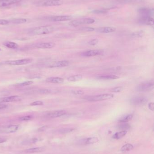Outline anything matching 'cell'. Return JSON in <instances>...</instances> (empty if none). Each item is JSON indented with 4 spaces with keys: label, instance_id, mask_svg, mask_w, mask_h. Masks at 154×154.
Listing matches in <instances>:
<instances>
[{
    "label": "cell",
    "instance_id": "9",
    "mask_svg": "<svg viewBox=\"0 0 154 154\" xmlns=\"http://www.w3.org/2000/svg\"><path fill=\"white\" fill-rule=\"evenodd\" d=\"M19 128V126L17 125H9V126L2 127L0 128V132L6 133V134H10L15 132L17 131Z\"/></svg>",
    "mask_w": 154,
    "mask_h": 154
},
{
    "label": "cell",
    "instance_id": "6",
    "mask_svg": "<svg viewBox=\"0 0 154 154\" xmlns=\"http://www.w3.org/2000/svg\"><path fill=\"white\" fill-rule=\"evenodd\" d=\"M33 61L32 59H24L22 60H17V61H6L4 62L5 64H9L12 65H21L28 64L31 63Z\"/></svg>",
    "mask_w": 154,
    "mask_h": 154
},
{
    "label": "cell",
    "instance_id": "19",
    "mask_svg": "<svg viewBox=\"0 0 154 154\" xmlns=\"http://www.w3.org/2000/svg\"><path fill=\"white\" fill-rule=\"evenodd\" d=\"M153 10L147 8H141L138 10V12L141 16H151L153 12Z\"/></svg>",
    "mask_w": 154,
    "mask_h": 154
},
{
    "label": "cell",
    "instance_id": "39",
    "mask_svg": "<svg viewBox=\"0 0 154 154\" xmlns=\"http://www.w3.org/2000/svg\"><path fill=\"white\" fill-rule=\"evenodd\" d=\"M39 92L42 94H48L50 93L51 91L48 89H42L39 90Z\"/></svg>",
    "mask_w": 154,
    "mask_h": 154
},
{
    "label": "cell",
    "instance_id": "16",
    "mask_svg": "<svg viewBox=\"0 0 154 154\" xmlns=\"http://www.w3.org/2000/svg\"><path fill=\"white\" fill-rule=\"evenodd\" d=\"M96 31L100 33H111L114 32L116 28L113 27H104L96 29Z\"/></svg>",
    "mask_w": 154,
    "mask_h": 154
},
{
    "label": "cell",
    "instance_id": "42",
    "mask_svg": "<svg viewBox=\"0 0 154 154\" xmlns=\"http://www.w3.org/2000/svg\"><path fill=\"white\" fill-rule=\"evenodd\" d=\"M143 34H144V32L142 31H141L138 32H137L135 34H134V36H135L141 37L143 35Z\"/></svg>",
    "mask_w": 154,
    "mask_h": 154
},
{
    "label": "cell",
    "instance_id": "44",
    "mask_svg": "<svg viewBox=\"0 0 154 154\" xmlns=\"http://www.w3.org/2000/svg\"><path fill=\"white\" fill-rule=\"evenodd\" d=\"M47 128V126H43V127H41V128H39V129H38V131L39 132H42V131H44L45 130H46V128Z\"/></svg>",
    "mask_w": 154,
    "mask_h": 154
},
{
    "label": "cell",
    "instance_id": "24",
    "mask_svg": "<svg viewBox=\"0 0 154 154\" xmlns=\"http://www.w3.org/2000/svg\"><path fill=\"white\" fill-rule=\"evenodd\" d=\"M127 134V131L126 130L122 131L119 132H116V134L113 135V138L114 139H119L124 137Z\"/></svg>",
    "mask_w": 154,
    "mask_h": 154
},
{
    "label": "cell",
    "instance_id": "23",
    "mask_svg": "<svg viewBox=\"0 0 154 154\" xmlns=\"http://www.w3.org/2000/svg\"><path fill=\"white\" fill-rule=\"evenodd\" d=\"M98 79L103 80H114L119 78V77L116 75H102L97 77Z\"/></svg>",
    "mask_w": 154,
    "mask_h": 154
},
{
    "label": "cell",
    "instance_id": "17",
    "mask_svg": "<svg viewBox=\"0 0 154 154\" xmlns=\"http://www.w3.org/2000/svg\"><path fill=\"white\" fill-rule=\"evenodd\" d=\"M69 64V62L67 61H61L55 62L53 64L50 65L51 68L63 67L67 66Z\"/></svg>",
    "mask_w": 154,
    "mask_h": 154
},
{
    "label": "cell",
    "instance_id": "27",
    "mask_svg": "<svg viewBox=\"0 0 154 154\" xmlns=\"http://www.w3.org/2000/svg\"><path fill=\"white\" fill-rule=\"evenodd\" d=\"M134 148V145L128 143V144L124 145L122 147L121 151L122 152H128V151H129L132 150Z\"/></svg>",
    "mask_w": 154,
    "mask_h": 154
},
{
    "label": "cell",
    "instance_id": "35",
    "mask_svg": "<svg viewBox=\"0 0 154 154\" xmlns=\"http://www.w3.org/2000/svg\"><path fill=\"white\" fill-rule=\"evenodd\" d=\"M72 93L76 95H82L84 94V91L81 90H77V91H72Z\"/></svg>",
    "mask_w": 154,
    "mask_h": 154
},
{
    "label": "cell",
    "instance_id": "13",
    "mask_svg": "<svg viewBox=\"0 0 154 154\" xmlns=\"http://www.w3.org/2000/svg\"><path fill=\"white\" fill-rule=\"evenodd\" d=\"M72 17L70 15H60L56 16L52 18L51 20L54 22H61L65 21L70 20H71Z\"/></svg>",
    "mask_w": 154,
    "mask_h": 154
},
{
    "label": "cell",
    "instance_id": "21",
    "mask_svg": "<svg viewBox=\"0 0 154 154\" xmlns=\"http://www.w3.org/2000/svg\"><path fill=\"white\" fill-rule=\"evenodd\" d=\"M46 150L45 147H38L31 148L25 150V152L27 153H38L43 152Z\"/></svg>",
    "mask_w": 154,
    "mask_h": 154
},
{
    "label": "cell",
    "instance_id": "7",
    "mask_svg": "<svg viewBox=\"0 0 154 154\" xmlns=\"http://www.w3.org/2000/svg\"><path fill=\"white\" fill-rule=\"evenodd\" d=\"M138 22L140 24L153 26L154 18L151 16H141L138 20Z\"/></svg>",
    "mask_w": 154,
    "mask_h": 154
},
{
    "label": "cell",
    "instance_id": "40",
    "mask_svg": "<svg viewBox=\"0 0 154 154\" xmlns=\"http://www.w3.org/2000/svg\"><path fill=\"white\" fill-rule=\"evenodd\" d=\"M33 84V81H29L26 82H24V83H22V84H20L19 85L21 86H26L30 85L32 84Z\"/></svg>",
    "mask_w": 154,
    "mask_h": 154
},
{
    "label": "cell",
    "instance_id": "2",
    "mask_svg": "<svg viewBox=\"0 0 154 154\" xmlns=\"http://www.w3.org/2000/svg\"><path fill=\"white\" fill-rule=\"evenodd\" d=\"M114 95L113 94L107 93L103 94L98 95H93V96H88L85 97V100L90 101H105V100H110L114 98Z\"/></svg>",
    "mask_w": 154,
    "mask_h": 154
},
{
    "label": "cell",
    "instance_id": "31",
    "mask_svg": "<svg viewBox=\"0 0 154 154\" xmlns=\"http://www.w3.org/2000/svg\"><path fill=\"white\" fill-rule=\"evenodd\" d=\"M108 11L107 10H94L93 11V13H95V14H105V13H107Z\"/></svg>",
    "mask_w": 154,
    "mask_h": 154
},
{
    "label": "cell",
    "instance_id": "10",
    "mask_svg": "<svg viewBox=\"0 0 154 154\" xmlns=\"http://www.w3.org/2000/svg\"><path fill=\"white\" fill-rule=\"evenodd\" d=\"M21 100H22V98L20 96L13 95V96H11V97H6L0 98V103L19 101H21Z\"/></svg>",
    "mask_w": 154,
    "mask_h": 154
},
{
    "label": "cell",
    "instance_id": "12",
    "mask_svg": "<svg viewBox=\"0 0 154 154\" xmlns=\"http://www.w3.org/2000/svg\"><path fill=\"white\" fill-rule=\"evenodd\" d=\"M20 1L21 0H0V7H9Z\"/></svg>",
    "mask_w": 154,
    "mask_h": 154
},
{
    "label": "cell",
    "instance_id": "15",
    "mask_svg": "<svg viewBox=\"0 0 154 154\" xmlns=\"http://www.w3.org/2000/svg\"><path fill=\"white\" fill-rule=\"evenodd\" d=\"M55 43L53 42H41L35 45V47L38 48L42 49H49L54 47Z\"/></svg>",
    "mask_w": 154,
    "mask_h": 154
},
{
    "label": "cell",
    "instance_id": "34",
    "mask_svg": "<svg viewBox=\"0 0 154 154\" xmlns=\"http://www.w3.org/2000/svg\"><path fill=\"white\" fill-rule=\"evenodd\" d=\"M44 105V103L42 101H36L34 102H32L30 105L31 106H36V105Z\"/></svg>",
    "mask_w": 154,
    "mask_h": 154
},
{
    "label": "cell",
    "instance_id": "8",
    "mask_svg": "<svg viewBox=\"0 0 154 154\" xmlns=\"http://www.w3.org/2000/svg\"><path fill=\"white\" fill-rule=\"evenodd\" d=\"M63 4L62 0H45L42 1L40 4L44 7H54L61 6Z\"/></svg>",
    "mask_w": 154,
    "mask_h": 154
},
{
    "label": "cell",
    "instance_id": "43",
    "mask_svg": "<svg viewBox=\"0 0 154 154\" xmlns=\"http://www.w3.org/2000/svg\"><path fill=\"white\" fill-rule=\"evenodd\" d=\"M7 107V105L3 104L2 103H0V110L6 109Z\"/></svg>",
    "mask_w": 154,
    "mask_h": 154
},
{
    "label": "cell",
    "instance_id": "1",
    "mask_svg": "<svg viewBox=\"0 0 154 154\" xmlns=\"http://www.w3.org/2000/svg\"><path fill=\"white\" fill-rule=\"evenodd\" d=\"M54 28L51 26H42L32 28L29 33L34 35H45L54 32Z\"/></svg>",
    "mask_w": 154,
    "mask_h": 154
},
{
    "label": "cell",
    "instance_id": "4",
    "mask_svg": "<svg viewBox=\"0 0 154 154\" xmlns=\"http://www.w3.org/2000/svg\"><path fill=\"white\" fill-rule=\"evenodd\" d=\"M95 20L93 18H81L70 21L69 25L73 27H78L82 24H90L95 23Z\"/></svg>",
    "mask_w": 154,
    "mask_h": 154
},
{
    "label": "cell",
    "instance_id": "41",
    "mask_svg": "<svg viewBox=\"0 0 154 154\" xmlns=\"http://www.w3.org/2000/svg\"><path fill=\"white\" fill-rule=\"evenodd\" d=\"M149 109L150 110L152 111H154V104L153 102H151L149 103L148 104Z\"/></svg>",
    "mask_w": 154,
    "mask_h": 154
},
{
    "label": "cell",
    "instance_id": "45",
    "mask_svg": "<svg viewBox=\"0 0 154 154\" xmlns=\"http://www.w3.org/2000/svg\"><path fill=\"white\" fill-rule=\"evenodd\" d=\"M7 141V139H6V138H0V144H1V143H4V142H6Z\"/></svg>",
    "mask_w": 154,
    "mask_h": 154
},
{
    "label": "cell",
    "instance_id": "22",
    "mask_svg": "<svg viewBox=\"0 0 154 154\" xmlns=\"http://www.w3.org/2000/svg\"><path fill=\"white\" fill-rule=\"evenodd\" d=\"M82 78H83V77L81 74H77V75L70 76V77L68 78L67 80L69 82L80 81L81 80H82Z\"/></svg>",
    "mask_w": 154,
    "mask_h": 154
},
{
    "label": "cell",
    "instance_id": "11",
    "mask_svg": "<svg viewBox=\"0 0 154 154\" xmlns=\"http://www.w3.org/2000/svg\"><path fill=\"white\" fill-rule=\"evenodd\" d=\"M103 51L100 50H90L88 51H85L81 53V55L83 57H95L96 55H100Z\"/></svg>",
    "mask_w": 154,
    "mask_h": 154
},
{
    "label": "cell",
    "instance_id": "3",
    "mask_svg": "<svg viewBox=\"0 0 154 154\" xmlns=\"http://www.w3.org/2000/svg\"><path fill=\"white\" fill-rule=\"evenodd\" d=\"M154 84L153 81L145 82L139 84L136 90L140 92H145L151 91L154 89Z\"/></svg>",
    "mask_w": 154,
    "mask_h": 154
},
{
    "label": "cell",
    "instance_id": "18",
    "mask_svg": "<svg viewBox=\"0 0 154 154\" xmlns=\"http://www.w3.org/2000/svg\"><path fill=\"white\" fill-rule=\"evenodd\" d=\"M98 141V138L95 137L86 138L81 140V143L82 144H91L96 143Z\"/></svg>",
    "mask_w": 154,
    "mask_h": 154
},
{
    "label": "cell",
    "instance_id": "38",
    "mask_svg": "<svg viewBox=\"0 0 154 154\" xmlns=\"http://www.w3.org/2000/svg\"><path fill=\"white\" fill-rule=\"evenodd\" d=\"M129 128H130V126L128 124H124L121 125L119 127L120 129H124V130H125V129H129Z\"/></svg>",
    "mask_w": 154,
    "mask_h": 154
},
{
    "label": "cell",
    "instance_id": "32",
    "mask_svg": "<svg viewBox=\"0 0 154 154\" xmlns=\"http://www.w3.org/2000/svg\"><path fill=\"white\" fill-rule=\"evenodd\" d=\"M32 117L31 116H23V117H21L19 118V119L20 121H28L30 120L32 118Z\"/></svg>",
    "mask_w": 154,
    "mask_h": 154
},
{
    "label": "cell",
    "instance_id": "29",
    "mask_svg": "<svg viewBox=\"0 0 154 154\" xmlns=\"http://www.w3.org/2000/svg\"><path fill=\"white\" fill-rule=\"evenodd\" d=\"M123 89H124V88H123L122 87H116V88H113L111 89L110 92H115V93H116V92H120L123 91Z\"/></svg>",
    "mask_w": 154,
    "mask_h": 154
},
{
    "label": "cell",
    "instance_id": "28",
    "mask_svg": "<svg viewBox=\"0 0 154 154\" xmlns=\"http://www.w3.org/2000/svg\"><path fill=\"white\" fill-rule=\"evenodd\" d=\"M133 116L134 115L132 114L124 116L122 118H121L119 121L122 122V123H126V122L130 121L131 120H132L133 118Z\"/></svg>",
    "mask_w": 154,
    "mask_h": 154
},
{
    "label": "cell",
    "instance_id": "14",
    "mask_svg": "<svg viewBox=\"0 0 154 154\" xmlns=\"http://www.w3.org/2000/svg\"><path fill=\"white\" fill-rule=\"evenodd\" d=\"M66 114V111H64V110H59V111H54L49 113L47 115L48 117L55 118L61 117V116L65 115Z\"/></svg>",
    "mask_w": 154,
    "mask_h": 154
},
{
    "label": "cell",
    "instance_id": "20",
    "mask_svg": "<svg viewBox=\"0 0 154 154\" xmlns=\"http://www.w3.org/2000/svg\"><path fill=\"white\" fill-rule=\"evenodd\" d=\"M64 79L60 77H51L47 78L46 81L48 83L54 84H62L64 82Z\"/></svg>",
    "mask_w": 154,
    "mask_h": 154
},
{
    "label": "cell",
    "instance_id": "37",
    "mask_svg": "<svg viewBox=\"0 0 154 154\" xmlns=\"http://www.w3.org/2000/svg\"><path fill=\"white\" fill-rule=\"evenodd\" d=\"M73 130L72 128H66V129H61L60 132L61 134H66L68 132H70Z\"/></svg>",
    "mask_w": 154,
    "mask_h": 154
},
{
    "label": "cell",
    "instance_id": "25",
    "mask_svg": "<svg viewBox=\"0 0 154 154\" xmlns=\"http://www.w3.org/2000/svg\"><path fill=\"white\" fill-rule=\"evenodd\" d=\"M3 44L7 47L11 49H16L19 47L17 44L15 42H11V41H6Z\"/></svg>",
    "mask_w": 154,
    "mask_h": 154
},
{
    "label": "cell",
    "instance_id": "30",
    "mask_svg": "<svg viewBox=\"0 0 154 154\" xmlns=\"http://www.w3.org/2000/svg\"><path fill=\"white\" fill-rule=\"evenodd\" d=\"M98 42V39H93L89 41L88 42V43L89 45H90V46H95L96 45H97Z\"/></svg>",
    "mask_w": 154,
    "mask_h": 154
},
{
    "label": "cell",
    "instance_id": "26",
    "mask_svg": "<svg viewBox=\"0 0 154 154\" xmlns=\"http://www.w3.org/2000/svg\"><path fill=\"white\" fill-rule=\"evenodd\" d=\"M9 22L14 24H20L26 23L27 22L26 19L24 18H13L10 20Z\"/></svg>",
    "mask_w": 154,
    "mask_h": 154
},
{
    "label": "cell",
    "instance_id": "33",
    "mask_svg": "<svg viewBox=\"0 0 154 154\" xmlns=\"http://www.w3.org/2000/svg\"><path fill=\"white\" fill-rule=\"evenodd\" d=\"M80 30L85 32H92L95 30V28L91 27H83L81 28Z\"/></svg>",
    "mask_w": 154,
    "mask_h": 154
},
{
    "label": "cell",
    "instance_id": "36",
    "mask_svg": "<svg viewBox=\"0 0 154 154\" xmlns=\"http://www.w3.org/2000/svg\"><path fill=\"white\" fill-rule=\"evenodd\" d=\"M10 23L9 21L8 20H3V19H0V25H7Z\"/></svg>",
    "mask_w": 154,
    "mask_h": 154
},
{
    "label": "cell",
    "instance_id": "5",
    "mask_svg": "<svg viewBox=\"0 0 154 154\" xmlns=\"http://www.w3.org/2000/svg\"><path fill=\"white\" fill-rule=\"evenodd\" d=\"M130 104L135 107H141L147 104V98L143 97H135L132 98L130 101Z\"/></svg>",
    "mask_w": 154,
    "mask_h": 154
},
{
    "label": "cell",
    "instance_id": "46",
    "mask_svg": "<svg viewBox=\"0 0 154 154\" xmlns=\"http://www.w3.org/2000/svg\"><path fill=\"white\" fill-rule=\"evenodd\" d=\"M0 51H1V48H0Z\"/></svg>",
    "mask_w": 154,
    "mask_h": 154
}]
</instances>
